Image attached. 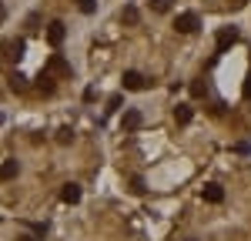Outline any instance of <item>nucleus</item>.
Wrapping results in <instances>:
<instances>
[{
	"instance_id": "1",
	"label": "nucleus",
	"mask_w": 251,
	"mask_h": 241,
	"mask_svg": "<svg viewBox=\"0 0 251 241\" xmlns=\"http://www.w3.org/2000/svg\"><path fill=\"white\" fill-rule=\"evenodd\" d=\"M198 27H201V20H198V14H191V10L174 17V30H177V34H194Z\"/></svg>"
},
{
	"instance_id": "2",
	"label": "nucleus",
	"mask_w": 251,
	"mask_h": 241,
	"mask_svg": "<svg viewBox=\"0 0 251 241\" xmlns=\"http://www.w3.org/2000/svg\"><path fill=\"white\" fill-rule=\"evenodd\" d=\"M231 44H238V30H234V27H221V30H218V40H214V50L225 54Z\"/></svg>"
},
{
	"instance_id": "3",
	"label": "nucleus",
	"mask_w": 251,
	"mask_h": 241,
	"mask_svg": "<svg viewBox=\"0 0 251 241\" xmlns=\"http://www.w3.org/2000/svg\"><path fill=\"white\" fill-rule=\"evenodd\" d=\"M201 198L208 201V204H221V201H225V188H221V184H204V188H201Z\"/></svg>"
},
{
	"instance_id": "4",
	"label": "nucleus",
	"mask_w": 251,
	"mask_h": 241,
	"mask_svg": "<svg viewBox=\"0 0 251 241\" xmlns=\"http://www.w3.org/2000/svg\"><path fill=\"white\" fill-rule=\"evenodd\" d=\"M148 87V77L144 74H137V71H127L124 74V91H144Z\"/></svg>"
},
{
	"instance_id": "5",
	"label": "nucleus",
	"mask_w": 251,
	"mask_h": 241,
	"mask_svg": "<svg viewBox=\"0 0 251 241\" xmlns=\"http://www.w3.org/2000/svg\"><path fill=\"white\" fill-rule=\"evenodd\" d=\"M47 37H50V44H54V47H60V44H64V37H67V27H64V20H54V24L47 27Z\"/></svg>"
},
{
	"instance_id": "6",
	"label": "nucleus",
	"mask_w": 251,
	"mask_h": 241,
	"mask_svg": "<svg viewBox=\"0 0 251 241\" xmlns=\"http://www.w3.org/2000/svg\"><path fill=\"white\" fill-rule=\"evenodd\" d=\"M121 127H124V131H137V127H141V111H134V107H131V111H124Z\"/></svg>"
},
{
	"instance_id": "7",
	"label": "nucleus",
	"mask_w": 251,
	"mask_h": 241,
	"mask_svg": "<svg viewBox=\"0 0 251 241\" xmlns=\"http://www.w3.org/2000/svg\"><path fill=\"white\" fill-rule=\"evenodd\" d=\"M17 171H20V164L14 158L3 161V164H0V181H14V178H17Z\"/></svg>"
},
{
	"instance_id": "8",
	"label": "nucleus",
	"mask_w": 251,
	"mask_h": 241,
	"mask_svg": "<svg viewBox=\"0 0 251 241\" xmlns=\"http://www.w3.org/2000/svg\"><path fill=\"white\" fill-rule=\"evenodd\" d=\"M60 201H64V204H77V201H80V188H77V184H64Z\"/></svg>"
},
{
	"instance_id": "9",
	"label": "nucleus",
	"mask_w": 251,
	"mask_h": 241,
	"mask_svg": "<svg viewBox=\"0 0 251 241\" xmlns=\"http://www.w3.org/2000/svg\"><path fill=\"white\" fill-rule=\"evenodd\" d=\"M191 118H194V107H188V104H177L174 107V120L177 124H191Z\"/></svg>"
},
{
	"instance_id": "10",
	"label": "nucleus",
	"mask_w": 251,
	"mask_h": 241,
	"mask_svg": "<svg viewBox=\"0 0 251 241\" xmlns=\"http://www.w3.org/2000/svg\"><path fill=\"white\" fill-rule=\"evenodd\" d=\"M121 20H124V24H137V20H141L137 7H131V3H127V7H124V14H121Z\"/></svg>"
},
{
	"instance_id": "11",
	"label": "nucleus",
	"mask_w": 251,
	"mask_h": 241,
	"mask_svg": "<svg viewBox=\"0 0 251 241\" xmlns=\"http://www.w3.org/2000/svg\"><path fill=\"white\" fill-rule=\"evenodd\" d=\"M50 67H54V71H60V74H71V67H67V64H64V57H57V54L50 57Z\"/></svg>"
},
{
	"instance_id": "12",
	"label": "nucleus",
	"mask_w": 251,
	"mask_h": 241,
	"mask_svg": "<svg viewBox=\"0 0 251 241\" xmlns=\"http://www.w3.org/2000/svg\"><path fill=\"white\" fill-rule=\"evenodd\" d=\"M151 7H154L157 14H168L171 10V0H151Z\"/></svg>"
},
{
	"instance_id": "13",
	"label": "nucleus",
	"mask_w": 251,
	"mask_h": 241,
	"mask_svg": "<svg viewBox=\"0 0 251 241\" xmlns=\"http://www.w3.org/2000/svg\"><path fill=\"white\" fill-rule=\"evenodd\" d=\"M71 138H74V131H71V127H60V131H57V141H60V144H71Z\"/></svg>"
},
{
	"instance_id": "14",
	"label": "nucleus",
	"mask_w": 251,
	"mask_h": 241,
	"mask_svg": "<svg viewBox=\"0 0 251 241\" xmlns=\"http://www.w3.org/2000/svg\"><path fill=\"white\" fill-rule=\"evenodd\" d=\"M131 191H134V194H144V191H148V188H144V178H131Z\"/></svg>"
},
{
	"instance_id": "15",
	"label": "nucleus",
	"mask_w": 251,
	"mask_h": 241,
	"mask_svg": "<svg viewBox=\"0 0 251 241\" xmlns=\"http://www.w3.org/2000/svg\"><path fill=\"white\" fill-rule=\"evenodd\" d=\"M40 91H44V94H50V91H54V84H50V74H40Z\"/></svg>"
},
{
	"instance_id": "16",
	"label": "nucleus",
	"mask_w": 251,
	"mask_h": 241,
	"mask_svg": "<svg viewBox=\"0 0 251 241\" xmlns=\"http://www.w3.org/2000/svg\"><path fill=\"white\" fill-rule=\"evenodd\" d=\"M10 87H14V91H24V87H27V80L20 77V74H14V80H10Z\"/></svg>"
},
{
	"instance_id": "17",
	"label": "nucleus",
	"mask_w": 251,
	"mask_h": 241,
	"mask_svg": "<svg viewBox=\"0 0 251 241\" xmlns=\"http://www.w3.org/2000/svg\"><path fill=\"white\" fill-rule=\"evenodd\" d=\"M191 94H194V97H204V84H201V80H194V84H191Z\"/></svg>"
},
{
	"instance_id": "18",
	"label": "nucleus",
	"mask_w": 251,
	"mask_h": 241,
	"mask_svg": "<svg viewBox=\"0 0 251 241\" xmlns=\"http://www.w3.org/2000/svg\"><path fill=\"white\" fill-rule=\"evenodd\" d=\"M241 97H245V100H251V74L245 77V87H241Z\"/></svg>"
},
{
	"instance_id": "19",
	"label": "nucleus",
	"mask_w": 251,
	"mask_h": 241,
	"mask_svg": "<svg viewBox=\"0 0 251 241\" xmlns=\"http://www.w3.org/2000/svg\"><path fill=\"white\" fill-rule=\"evenodd\" d=\"M80 10L84 14H94V0H80Z\"/></svg>"
},
{
	"instance_id": "20",
	"label": "nucleus",
	"mask_w": 251,
	"mask_h": 241,
	"mask_svg": "<svg viewBox=\"0 0 251 241\" xmlns=\"http://www.w3.org/2000/svg\"><path fill=\"white\" fill-rule=\"evenodd\" d=\"M3 17H7V7H3V0H0V24H3Z\"/></svg>"
},
{
	"instance_id": "21",
	"label": "nucleus",
	"mask_w": 251,
	"mask_h": 241,
	"mask_svg": "<svg viewBox=\"0 0 251 241\" xmlns=\"http://www.w3.org/2000/svg\"><path fill=\"white\" fill-rule=\"evenodd\" d=\"M17 241H37V238H34V235H20Z\"/></svg>"
},
{
	"instance_id": "22",
	"label": "nucleus",
	"mask_w": 251,
	"mask_h": 241,
	"mask_svg": "<svg viewBox=\"0 0 251 241\" xmlns=\"http://www.w3.org/2000/svg\"><path fill=\"white\" fill-rule=\"evenodd\" d=\"M245 3H248V0H231V7H245Z\"/></svg>"
},
{
	"instance_id": "23",
	"label": "nucleus",
	"mask_w": 251,
	"mask_h": 241,
	"mask_svg": "<svg viewBox=\"0 0 251 241\" xmlns=\"http://www.w3.org/2000/svg\"><path fill=\"white\" fill-rule=\"evenodd\" d=\"M188 241H198V238H188Z\"/></svg>"
}]
</instances>
